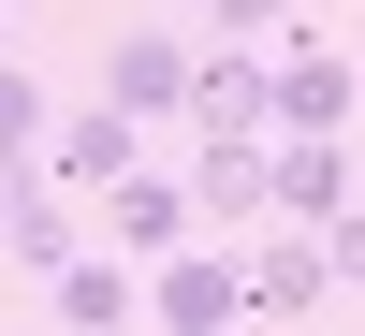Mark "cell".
Instances as JSON below:
<instances>
[{"label": "cell", "mask_w": 365, "mask_h": 336, "mask_svg": "<svg viewBox=\"0 0 365 336\" xmlns=\"http://www.w3.org/2000/svg\"><path fill=\"white\" fill-rule=\"evenodd\" d=\"M351 103H365L351 44H322V29H292V44H278V88H263V132H351Z\"/></svg>", "instance_id": "obj_1"}, {"label": "cell", "mask_w": 365, "mask_h": 336, "mask_svg": "<svg viewBox=\"0 0 365 336\" xmlns=\"http://www.w3.org/2000/svg\"><path fill=\"white\" fill-rule=\"evenodd\" d=\"M146 322H175V336L249 322V249H161L146 263Z\"/></svg>", "instance_id": "obj_2"}, {"label": "cell", "mask_w": 365, "mask_h": 336, "mask_svg": "<svg viewBox=\"0 0 365 336\" xmlns=\"http://www.w3.org/2000/svg\"><path fill=\"white\" fill-rule=\"evenodd\" d=\"M73 234H88V220H73V190H58L44 161H0V249H15L29 278H58V263H73Z\"/></svg>", "instance_id": "obj_3"}, {"label": "cell", "mask_w": 365, "mask_h": 336, "mask_svg": "<svg viewBox=\"0 0 365 336\" xmlns=\"http://www.w3.org/2000/svg\"><path fill=\"white\" fill-rule=\"evenodd\" d=\"M190 205H205V220H234V234H249V220H278V146H263V132H205Z\"/></svg>", "instance_id": "obj_4"}, {"label": "cell", "mask_w": 365, "mask_h": 336, "mask_svg": "<svg viewBox=\"0 0 365 336\" xmlns=\"http://www.w3.org/2000/svg\"><path fill=\"white\" fill-rule=\"evenodd\" d=\"M103 220H117V249H132V263H161V249H190V234H205V205H190V175H103Z\"/></svg>", "instance_id": "obj_5"}, {"label": "cell", "mask_w": 365, "mask_h": 336, "mask_svg": "<svg viewBox=\"0 0 365 336\" xmlns=\"http://www.w3.org/2000/svg\"><path fill=\"white\" fill-rule=\"evenodd\" d=\"M190 58H205V44H175V29H117V44H103V103L190 117Z\"/></svg>", "instance_id": "obj_6"}, {"label": "cell", "mask_w": 365, "mask_h": 336, "mask_svg": "<svg viewBox=\"0 0 365 336\" xmlns=\"http://www.w3.org/2000/svg\"><path fill=\"white\" fill-rule=\"evenodd\" d=\"M132 132H146L132 103H73L44 132V175H58V190H103V175H132Z\"/></svg>", "instance_id": "obj_7"}, {"label": "cell", "mask_w": 365, "mask_h": 336, "mask_svg": "<svg viewBox=\"0 0 365 336\" xmlns=\"http://www.w3.org/2000/svg\"><path fill=\"white\" fill-rule=\"evenodd\" d=\"M263 88H278L263 44H205L190 58V132H263Z\"/></svg>", "instance_id": "obj_8"}, {"label": "cell", "mask_w": 365, "mask_h": 336, "mask_svg": "<svg viewBox=\"0 0 365 336\" xmlns=\"http://www.w3.org/2000/svg\"><path fill=\"white\" fill-rule=\"evenodd\" d=\"M322 292H336V263H322V220H307V234H263V249H249V307H263V322H307Z\"/></svg>", "instance_id": "obj_9"}, {"label": "cell", "mask_w": 365, "mask_h": 336, "mask_svg": "<svg viewBox=\"0 0 365 336\" xmlns=\"http://www.w3.org/2000/svg\"><path fill=\"white\" fill-rule=\"evenodd\" d=\"M44 292H58V322H88V336H103V322H146V263H132V249H117V263H103V249H73Z\"/></svg>", "instance_id": "obj_10"}, {"label": "cell", "mask_w": 365, "mask_h": 336, "mask_svg": "<svg viewBox=\"0 0 365 336\" xmlns=\"http://www.w3.org/2000/svg\"><path fill=\"white\" fill-rule=\"evenodd\" d=\"M351 205V146L336 132H278V220H336Z\"/></svg>", "instance_id": "obj_11"}, {"label": "cell", "mask_w": 365, "mask_h": 336, "mask_svg": "<svg viewBox=\"0 0 365 336\" xmlns=\"http://www.w3.org/2000/svg\"><path fill=\"white\" fill-rule=\"evenodd\" d=\"M44 132H58V103L15 73V58H0V161H44Z\"/></svg>", "instance_id": "obj_12"}, {"label": "cell", "mask_w": 365, "mask_h": 336, "mask_svg": "<svg viewBox=\"0 0 365 336\" xmlns=\"http://www.w3.org/2000/svg\"><path fill=\"white\" fill-rule=\"evenodd\" d=\"M205 29H220V44H278L292 0H205Z\"/></svg>", "instance_id": "obj_13"}, {"label": "cell", "mask_w": 365, "mask_h": 336, "mask_svg": "<svg viewBox=\"0 0 365 336\" xmlns=\"http://www.w3.org/2000/svg\"><path fill=\"white\" fill-rule=\"evenodd\" d=\"M322 263H336V278L365 292V205H336V220H322Z\"/></svg>", "instance_id": "obj_14"}]
</instances>
